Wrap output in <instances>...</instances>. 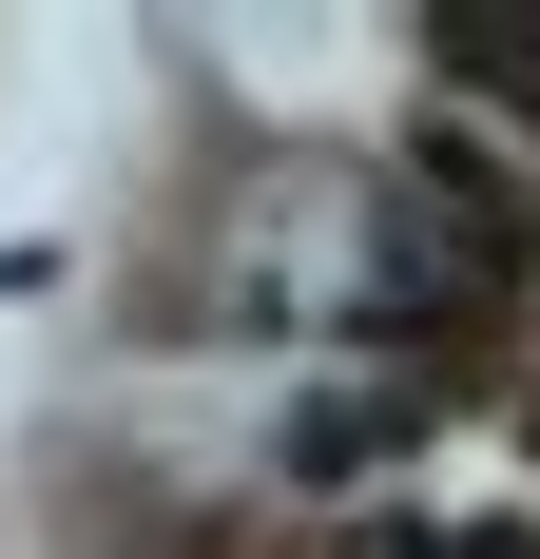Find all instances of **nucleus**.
<instances>
[{
  "label": "nucleus",
  "instance_id": "f257e3e1",
  "mask_svg": "<svg viewBox=\"0 0 540 559\" xmlns=\"http://www.w3.org/2000/svg\"><path fill=\"white\" fill-rule=\"evenodd\" d=\"M483 251H425V231H386V271H367V309H386V329H483Z\"/></svg>",
  "mask_w": 540,
  "mask_h": 559
},
{
  "label": "nucleus",
  "instance_id": "f03ea898",
  "mask_svg": "<svg viewBox=\"0 0 540 559\" xmlns=\"http://www.w3.org/2000/svg\"><path fill=\"white\" fill-rule=\"evenodd\" d=\"M444 58H463L502 116H540V20H444Z\"/></svg>",
  "mask_w": 540,
  "mask_h": 559
},
{
  "label": "nucleus",
  "instance_id": "7ed1b4c3",
  "mask_svg": "<svg viewBox=\"0 0 540 559\" xmlns=\"http://www.w3.org/2000/svg\"><path fill=\"white\" fill-rule=\"evenodd\" d=\"M290 444H309V463H367V444H406V386H386V405H367V386H328Z\"/></svg>",
  "mask_w": 540,
  "mask_h": 559
}]
</instances>
